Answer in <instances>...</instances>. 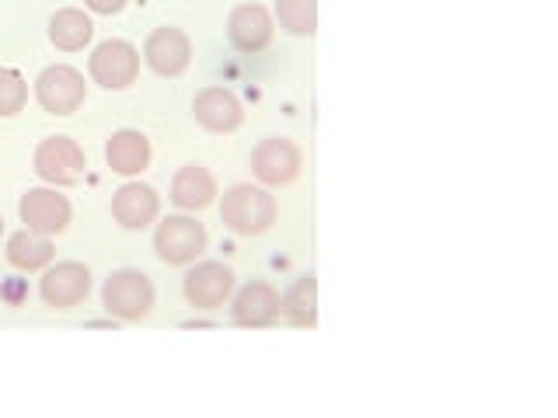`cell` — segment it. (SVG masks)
<instances>
[{
	"instance_id": "cell-1",
	"label": "cell",
	"mask_w": 558,
	"mask_h": 418,
	"mask_svg": "<svg viewBox=\"0 0 558 418\" xmlns=\"http://www.w3.org/2000/svg\"><path fill=\"white\" fill-rule=\"evenodd\" d=\"M220 220H223V226H231V231L241 234V237L266 234L269 226L276 223V199L269 196L266 188L234 185V188L223 192Z\"/></svg>"
},
{
	"instance_id": "cell-2",
	"label": "cell",
	"mask_w": 558,
	"mask_h": 418,
	"mask_svg": "<svg viewBox=\"0 0 558 418\" xmlns=\"http://www.w3.org/2000/svg\"><path fill=\"white\" fill-rule=\"evenodd\" d=\"M101 307L119 321H144L154 307V286L144 272L122 269L112 272L101 286Z\"/></svg>"
},
{
	"instance_id": "cell-3",
	"label": "cell",
	"mask_w": 558,
	"mask_h": 418,
	"mask_svg": "<svg viewBox=\"0 0 558 418\" xmlns=\"http://www.w3.org/2000/svg\"><path fill=\"white\" fill-rule=\"evenodd\" d=\"M154 251L165 266H189L206 251V226L196 217H168L154 231Z\"/></svg>"
},
{
	"instance_id": "cell-4",
	"label": "cell",
	"mask_w": 558,
	"mask_h": 418,
	"mask_svg": "<svg viewBox=\"0 0 558 418\" xmlns=\"http://www.w3.org/2000/svg\"><path fill=\"white\" fill-rule=\"evenodd\" d=\"M35 98L49 115H74L87 98L84 74L66 63H52L35 81Z\"/></svg>"
},
{
	"instance_id": "cell-5",
	"label": "cell",
	"mask_w": 558,
	"mask_h": 418,
	"mask_svg": "<svg viewBox=\"0 0 558 418\" xmlns=\"http://www.w3.org/2000/svg\"><path fill=\"white\" fill-rule=\"evenodd\" d=\"M87 70H92L95 84H101L105 91H122V87H130L140 74V49L126 39H109L95 46Z\"/></svg>"
},
{
	"instance_id": "cell-6",
	"label": "cell",
	"mask_w": 558,
	"mask_h": 418,
	"mask_svg": "<svg viewBox=\"0 0 558 418\" xmlns=\"http://www.w3.org/2000/svg\"><path fill=\"white\" fill-rule=\"evenodd\" d=\"M84 168H87L84 150L70 136H46L35 147V174L49 185H77Z\"/></svg>"
},
{
	"instance_id": "cell-7",
	"label": "cell",
	"mask_w": 558,
	"mask_h": 418,
	"mask_svg": "<svg viewBox=\"0 0 558 418\" xmlns=\"http://www.w3.org/2000/svg\"><path fill=\"white\" fill-rule=\"evenodd\" d=\"M304 168L301 147L287 136H269L252 150V171L262 185H290Z\"/></svg>"
},
{
	"instance_id": "cell-8",
	"label": "cell",
	"mask_w": 558,
	"mask_h": 418,
	"mask_svg": "<svg viewBox=\"0 0 558 418\" xmlns=\"http://www.w3.org/2000/svg\"><path fill=\"white\" fill-rule=\"evenodd\" d=\"M39 293L46 307L52 310H74L77 304H84V296L92 293V272L81 261H57L52 269H46Z\"/></svg>"
},
{
	"instance_id": "cell-9",
	"label": "cell",
	"mask_w": 558,
	"mask_h": 418,
	"mask_svg": "<svg viewBox=\"0 0 558 418\" xmlns=\"http://www.w3.org/2000/svg\"><path fill=\"white\" fill-rule=\"evenodd\" d=\"M17 213H22V223L28 231L46 237L63 234L70 226V202L57 188H28L22 202H17Z\"/></svg>"
},
{
	"instance_id": "cell-10",
	"label": "cell",
	"mask_w": 558,
	"mask_h": 418,
	"mask_svg": "<svg viewBox=\"0 0 558 418\" xmlns=\"http://www.w3.org/2000/svg\"><path fill=\"white\" fill-rule=\"evenodd\" d=\"M144 60L157 77H179L192 63V42L182 28H154L144 42Z\"/></svg>"
},
{
	"instance_id": "cell-11",
	"label": "cell",
	"mask_w": 558,
	"mask_h": 418,
	"mask_svg": "<svg viewBox=\"0 0 558 418\" xmlns=\"http://www.w3.org/2000/svg\"><path fill=\"white\" fill-rule=\"evenodd\" d=\"M182 290L196 310H217L234 293V272L223 261H199L196 269H189Z\"/></svg>"
},
{
	"instance_id": "cell-12",
	"label": "cell",
	"mask_w": 558,
	"mask_h": 418,
	"mask_svg": "<svg viewBox=\"0 0 558 418\" xmlns=\"http://www.w3.org/2000/svg\"><path fill=\"white\" fill-rule=\"evenodd\" d=\"M192 115L203 130L209 133H234L241 122H244V109L234 91H227V87H203L192 101Z\"/></svg>"
},
{
	"instance_id": "cell-13",
	"label": "cell",
	"mask_w": 558,
	"mask_h": 418,
	"mask_svg": "<svg viewBox=\"0 0 558 418\" xmlns=\"http://www.w3.org/2000/svg\"><path fill=\"white\" fill-rule=\"evenodd\" d=\"M272 14L262 4H241L227 17V35L238 52H262L272 42Z\"/></svg>"
},
{
	"instance_id": "cell-14",
	"label": "cell",
	"mask_w": 558,
	"mask_h": 418,
	"mask_svg": "<svg viewBox=\"0 0 558 418\" xmlns=\"http://www.w3.org/2000/svg\"><path fill=\"white\" fill-rule=\"evenodd\" d=\"M231 318L238 328H269L279 318V293L269 286L266 279H255V283L241 286L234 296Z\"/></svg>"
},
{
	"instance_id": "cell-15",
	"label": "cell",
	"mask_w": 558,
	"mask_h": 418,
	"mask_svg": "<svg viewBox=\"0 0 558 418\" xmlns=\"http://www.w3.org/2000/svg\"><path fill=\"white\" fill-rule=\"evenodd\" d=\"M157 209H161V199H157V192L144 182L122 185L112 196V217L122 231H144V226L157 220Z\"/></svg>"
},
{
	"instance_id": "cell-16",
	"label": "cell",
	"mask_w": 558,
	"mask_h": 418,
	"mask_svg": "<svg viewBox=\"0 0 558 418\" xmlns=\"http://www.w3.org/2000/svg\"><path fill=\"white\" fill-rule=\"evenodd\" d=\"M105 161L116 174H140L147 164H150V139L140 133V130H119L112 133V139L105 144Z\"/></svg>"
},
{
	"instance_id": "cell-17",
	"label": "cell",
	"mask_w": 558,
	"mask_h": 418,
	"mask_svg": "<svg viewBox=\"0 0 558 418\" xmlns=\"http://www.w3.org/2000/svg\"><path fill=\"white\" fill-rule=\"evenodd\" d=\"M217 199V179L203 164H185L171 182V202L179 209H206Z\"/></svg>"
},
{
	"instance_id": "cell-18",
	"label": "cell",
	"mask_w": 558,
	"mask_h": 418,
	"mask_svg": "<svg viewBox=\"0 0 558 418\" xmlns=\"http://www.w3.org/2000/svg\"><path fill=\"white\" fill-rule=\"evenodd\" d=\"M279 314L293 328H314L318 324V279L301 275L296 283L279 296Z\"/></svg>"
},
{
	"instance_id": "cell-19",
	"label": "cell",
	"mask_w": 558,
	"mask_h": 418,
	"mask_svg": "<svg viewBox=\"0 0 558 418\" xmlns=\"http://www.w3.org/2000/svg\"><path fill=\"white\" fill-rule=\"evenodd\" d=\"M92 35H95V25H92V17H87L84 11L77 8H63L49 17V42L63 49V52H77L84 49L87 42H92Z\"/></svg>"
},
{
	"instance_id": "cell-20",
	"label": "cell",
	"mask_w": 558,
	"mask_h": 418,
	"mask_svg": "<svg viewBox=\"0 0 558 418\" xmlns=\"http://www.w3.org/2000/svg\"><path fill=\"white\" fill-rule=\"evenodd\" d=\"M8 261L22 272H39L52 261V241L35 231H17L8 237Z\"/></svg>"
},
{
	"instance_id": "cell-21",
	"label": "cell",
	"mask_w": 558,
	"mask_h": 418,
	"mask_svg": "<svg viewBox=\"0 0 558 418\" xmlns=\"http://www.w3.org/2000/svg\"><path fill=\"white\" fill-rule=\"evenodd\" d=\"M276 17L290 35L318 32V0H276Z\"/></svg>"
},
{
	"instance_id": "cell-22",
	"label": "cell",
	"mask_w": 558,
	"mask_h": 418,
	"mask_svg": "<svg viewBox=\"0 0 558 418\" xmlns=\"http://www.w3.org/2000/svg\"><path fill=\"white\" fill-rule=\"evenodd\" d=\"M28 101V84L25 77L11 66H0V119H11L25 109Z\"/></svg>"
},
{
	"instance_id": "cell-23",
	"label": "cell",
	"mask_w": 558,
	"mask_h": 418,
	"mask_svg": "<svg viewBox=\"0 0 558 418\" xmlns=\"http://www.w3.org/2000/svg\"><path fill=\"white\" fill-rule=\"evenodd\" d=\"M87 8H92L95 14H119L122 8L130 4V0H84Z\"/></svg>"
},
{
	"instance_id": "cell-24",
	"label": "cell",
	"mask_w": 558,
	"mask_h": 418,
	"mask_svg": "<svg viewBox=\"0 0 558 418\" xmlns=\"http://www.w3.org/2000/svg\"><path fill=\"white\" fill-rule=\"evenodd\" d=\"M0 234H4V217H0Z\"/></svg>"
}]
</instances>
